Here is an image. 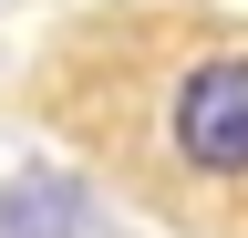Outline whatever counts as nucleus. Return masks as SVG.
I'll return each mask as SVG.
<instances>
[{
    "label": "nucleus",
    "instance_id": "1",
    "mask_svg": "<svg viewBox=\"0 0 248 238\" xmlns=\"http://www.w3.org/2000/svg\"><path fill=\"white\" fill-rule=\"evenodd\" d=\"M166 135H176V156L197 176H248V52H207L176 83Z\"/></svg>",
    "mask_w": 248,
    "mask_h": 238
},
{
    "label": "nucleus",
    "instance_id": "2",
    "mask_svg": "<svg viewBox=\"0 0 248 238\" xmlns=\"http://www.w3.org/2000/svg\"><path fill=\"white\" fill-rule=\"evenodd\" d=\"M83 228H93L83 176H62V166H21L11 187H0V238H83Z\"/></svg>",
    "mask_w": 248,
    "mask_h": 238
}]
</instances>
